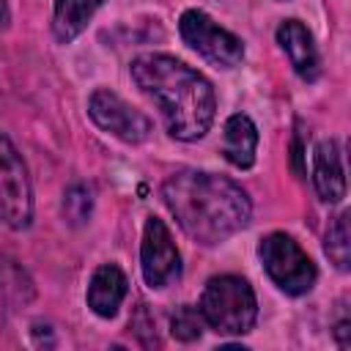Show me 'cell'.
<instances>
[{
    "mask_svg": "<svg viewBox=\"0 0 351 351\" xmlns=\"http://www.w3.org/2000/svg\"><path fill=\"white\" fill-rule=\"evenodd\" d=\"M162 197L181 230L206 247L230 239L252 217L247 192L217 173L178 170L162 184Z\"/></svg>",
    "mask_w": 351,
    "mask_h": 351,
    "instance_id": "6da1fadb",
    "label": "cell"
},
{
    "mask_svg": "<svg viewBox=\"0 0 351 351\" xmlns=\"http://www.w3.org/2000/svg\"><path fill=\"white\" fill-rule=\"evenodd\" d=\"M137 88L154 99L162 121L176 140H200L217 115V96L211 82L173 55H140L129 66Z\"/></svg>",
    "mask_w": 351,
    "mask_h": 351,
    "instance_id": "7a4b0ae2",
    "label": "cell"
},
{
    "mask_svg": "<svg viewBox=\"0 0 351 351\" xmlns=\"http://www.w3.org/2000/svg\"><path fill=\"white\" fill-rule=\"evenodd\" d=\"M197 310L203 321L222 335H244L255 326L258 318L255 291L244 277L236 274L211 277L203 288Z\"/></svg>",
    "mask_w": 351,
    "mask_h": 351,
    "instance_id": "3957f363",
    "label": "cell"
},
{
    "mask_svg": "<svg viewBox=\"0 0 351 351\" xmlns=\"http://www.w3.org/2000/svg\"><path fill=\"white\" fill-rule=\"evenodd\" d=\"M258 255L271 282L285 293L299 296L315 285V263L288 233H269L266 239H261Z\"/></svg>",
    "mask_w": 351,
    "mask_h": 351,
    "instance_id": "277c9868",
    "label": "cell"
},
{
    "mask_svg": "<svg viewBox=\"0 0 351 351\" xmlns=\"http://www.w3.org/2000/svg\"><path fill=\"white\" fill-rule=\"evenodd\" d=\"M178 30H181V38L200 58H206L208 63H214L219 69H233L244 58L241 38L233 36L230 30L219 27L206 11H197V8L184 11L181 14V22H178Z\"/></svg>",
    "mask_w": 351,
    "mask_h": 351,
    "instance_id": "5b68a950",
    "label": "cell"
},
{
    "mask_svg": "<svg viewBox=\"0 0 351 351\" xmlns=\"http://www.w3.org/2000/svg\"><path fill=\"white\" fill-rule=\"evenodd\" d=\"M0 217L8 228L22 230L33 219V189L27 167L14 143L0 132Z\"/></svg>",
    "mask_w": 351,
    "mask_h": 351,
    "instance_id": "8992f818",
    "label": "cell"
},
{
    "mask_svg": "<svg viewBox=\"0 0 351 351\" xmlns=\"http://www.w3.org/2000/svg\"><path fill=\"white\" fill-rule=\"evenodd\" d=\"M88 115L93 118V123L101 132H107V134H112V137H118V140H123L129 145H137V143L148 140V134H151L148 115H143L137 107L123 101L110 88H99V90L90 93Z\"/></svg>",
    "mask_w": 351,
    "mask_h": 351,
    "instance_id": "52a82bcc",
    "label": "cell"
},
{
    "mask_svg": "<svg viewBox=\"0 0 351 351\" xmlns=\"http://www.w3.org/2000/svg\"><path fill=\"white\" fill-rule=\"evenodd\" d=\"M140 266L148 288H167L181 274V255L159 217H148L140 244Z\"/></svg>",
    "mask_w": 351,
    "mask_h": 351,
    "instance_id": "ba28073f",
    "label": "cell"
},
{
    "mask_svg": "<svg viewBox=\"0 0 351 351\" xmlns=\"http://www.w3.org/2000/svg\"><path fill=\"white\" fill-rule=\"evenodd\" d=\"M277 44L285 49L293 71L302 80H315L318 77V49L313 44L310 30L299 19H285L277 27Z\"/></svg>",
    "mask_w": 351,
    "mask_h": 351,
    "instance_id": "9c48e42d",
    "label": "cell"
},
{
    "mask_svg": "<svg viewBox=\"0 0 351 351\" xmlns=\"http://www.w3.org/2000/svg\"><path fill=\"white\" fill-rule=\"evenodd\" d=\"M313 184L324 203H340L346 197V176L335 140H321L313 154Z\"/></svg>",
    "mask_w": 351,
    "mask_h": 351,
    "instance_id": "30bf717a",
    "label": "cell"
},
{
    "mask_svg": "<svg viewBox=\"0 0 351 351\" xmlns=\"http://www.w3.org/2000/svg\"><path fill=\"white\" fill-rule=\"evenodd\" d=\"M126 288H129L126 274L115 263H104L93 271L88 282V293H85L88 307L101 318H112L126 296Z\"/></svg>",
    "mask_w": 351,
    "mask_h": 351,
    "instance_id": "8fae6325",
    "label": "cell"
},
{
    "mask_svg": "<svg viewBox=\"0 0 351 351\" xmlns=\"http://www.w3.org/2000/svg\"><path fill=\"white\" fill-rule=\"evenodd\" d=\"M255 151H258V129L250 121V115L236 112L225 121V134H222V154L233 167H252L255 165Z\"/></svg>",
    "mask_w": 351,
    "mask_h": 351,
    "instance_id": "7c38bea8",
    "label": "cell"
},
{
    "mask_svg": "<svg viewBox=\"0 0 351 351\" xmlns=\"http://www.w3.org/2000/svg\"><path fill=\"white\" fill-rule=\"evenodd\" d=\"M104 0H55V11H52V33L60 44L74 41L85 25L90 22V16L101 8Z\"/></svg>",
    "mask_w": 351,
    "mask_h": 351,
    "instance_id": "4fadbf2b",
    "label": "cell"
},
{
    "mask_svg": "<svg viewBox=\"0 0 351 351\" xmlns=\"http://www.w3.org/2000/svg\"><path fill=\"white\" fill-rule=\"evenodd\" d=\"M329 261L337 269H348L351 263V228H348V211L337 214L335 222L326 230V244H324Z\"/></svg>",
    "mask_w": 351,
    "mask_h": 351,
    "instance_id": "5bb4252c",
    "label": "cell"
},
{
    "mask_svg": "<svg viewBox=\"0 0 351 351\" xmlns=\"http://www.w3.org/2000/svg\"><path fill=\"white\" fill-rule=\"evenodd\" d=\"M90 211H93V195H90V189L82 186V184L69 186L66 195H63V217H66V222L74 225V228H80V225H85L90 219Z\"/></svg>",
    "mask_w": 351,
    "mask_h": 351,
    "instance_id": "9a60e30c",
    "label": "cell"
},
{
    "mask_svg": "<svg viewBox=\"0 0 351 351\" xmlns=\"http://www.w3.org/2000/svg\"><path fill=\"white\" fill-rule=\"evenodd\" d=\"M203 326H206V321H203V315H200L197 307L181 304V307H176V313L170 315V332H173V337L181 340V343L197 340V337L203 335Z\"/></svg>",
    "mask_w": 351,
    "mask_h": 351,
    "instance_id": "2e32d148",
    "label": "cell"
},
{
    "mask_svg": "<svg viewBox=\"0 0 351 351\" xmlns=\"http://www.w3.org/2000/svg\"><path fill=\"white\" fill-rule=\"evenodd\" d=\"M129 326H132V332L137 335V340H140L143 346H159L156 332H154V315L148 313L145 304L137 307V313L129 318Z\"/></svg>",
    "mask_w": 351,
    "mask_h": 351,
    "instance_id": "e0dca14e",
    "label": "cell"
},
{
    "mask_svg": "<svg viewBox=\"0 0 351 351\" xmlns=\"http://www.w3.org/2000/svg\"><path fill=\"white\" fill-rule=\"evenodd\" d=\"M335 337H337V343H340V348H348L351 346V324L343 318L337 326H335Z\"/></svg>",
    "mask_w": 351,
    "mask_h": 351,
    "instance_id": "ac0fdd59",
    "label": "cell"
},
{
    "mask_svg": "<svg viewBox=\"0 0 351 351\" xmlns=\"http://www.w3.org/2000/svg\"><path fill=\"white\" fill-rule=\"evenodd\" d=\"M8 19H11V14H8V3L0 0V33L8 27Z\"/></svg>",
    "mask_w": 351,
    "mask_h": 351,
    "instance_id": "d6986e66",
    "label": "cell"
}]
</instances>
